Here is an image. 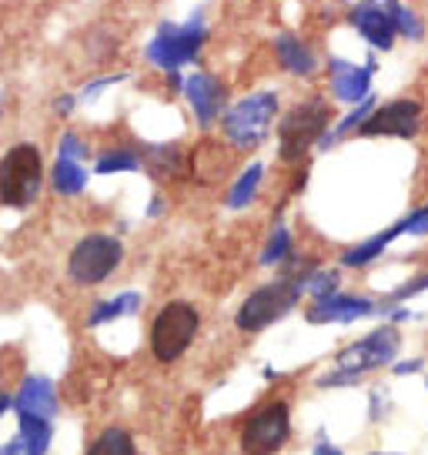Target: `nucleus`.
<instances>
[{"label":"nucleus","mask_w":428,"mask_h":455,"mask_svg":"<svg viewBox=\"0 0 428 455\" xmlns=\"http://www.w3.org/2000/svg\"><path fill=\"white\" fill-rule=\"evenodd\" d=\"M331 124H335V111H331V100L325 94H312V98L298 100L278 121V157L285 164H301L312 148L325 141Z\"/></svg>","instance_id":"obj_1"},{"label":"nucleus","mask_w":428,"mask_h":455,"mask_svg":"<svg viewBox=\"0 0 428 455\" xmlns=\"http://www.w3.org/2000/svg\"><path fill=\"white\" fill-rule=\"evenodd\" d=\"M278 94L274 91H251L244 94L242 100H234L225 117H221V138L231 151H242V155H251L261 144L268 141L272 134V124L278 121Z\"/></svg>","instance_id":"obj_2"},{"label":"nucleus","mask_w":428,"mask_h":455,"mask_svg":"<svg viewBox=\"0 0 428 455\" xmlns=\"http://www.w3.org/2000/svg\"><path fill=\"white\" fill-rule=\"evenodd\" d=\"M301 299H305V278L278 275L272 282L258 284L251 295H244V301L234 312V328L244 335H258L288 318L301 305Z\"/></svg>","instance_id":"obj_3"},{"label":"nucleus","mask_w":428,"mask_h":455,"mask_svg":"<svg viewBox=\"0 0 428 455\" xmlns=\"http://www.w3.org/2000/svg\"><path fill=\"white\" fill-rule=\"evenodd\" d=\"M201 331V312L198 305L185 299L164 301L151 318L147 328V348L157 365H174L187 355V348L194 345Z\"/></svg>","instance_id":"obj_4"},{"label":"nucleus","mask_w":428,"mask_h":455,"mask_svg":"<svg viewBox=\"0 0 428 455\" xmlns=\"http://www.w3.org/2000/svg\"><path fill=\"white\" fill-rule=\"evenodd\" d=\"M204 41H208V24H204V14L194 11L185 24L164 20V24L157 28L155 37L147 41V47H144V57H147V64L157 68V71L174 74L198 60Z\"/></svg>","instance_id":"obj_5"},{"label":"nucleus","mask_w":428,"mask_h":455,"mask_svg":"<svg viewBox=\"0 0 428 455\" xmlns=\"http://www.w3.org/2000/svg\"><path fill=\"white\" fill-rule=\"evenodd\" d=\"M44 185V157L41 148L20 141L0 155V208L24 212L30 208Z\"/></svg>","instance_id":"obj_6"},{"label":"nucleus","mask_w":428,"mask_h":455,"mask_svg":"<svg viewBox=\"0 0 428 455\" xmlns=\"http://www.w3.org/2000/svg\"><path fill=\"white\" fill-rule=\"evenodd\" d=\"M291 405L285 398H265L258 409L244 415L238 432V452L242 455H278L291 442Z\"/></svg>","instance_id":"obj_7"},{"label":"nucleus","mask_w":428,"mask_h":455,"mask_svg":"<svg viewBox=\"0 0 428 455\" xmlns=\"http://www.w3.org/2000/svg\"><path fill=\"white\" fill-rule=\"evenodd\" d=\"M124 265V244L111 231H91L67 255V278L77 288H98Z\"/></svg>","instance_id":"obj_8"},{"label":"nucleus","mask_w":428,"mask_h":455,"mask_svg":"<svg viewBox=\"0 0 428 455\" xmlns=\"http://www.w3.org/2000/svg\"><path fill=\"white\" fill-rule=\"evenodd\" d=\"M401 355V328L392 322H382L371 331H365L361 339L348 341L335 352V365L348 369L358 379H369L371 371L392 369Z\"/></svg>","instance_id":"obj_9"},{"label":"nucleus","mask_w":428,"mask_h":455,"mask_svg":"<svg viewBox=\"0 0 428 455\" xmlns=\"http://www.w3.org/2000/svg\"><path fill=\"white\" fill-rule=\"evenodd\" d=\"M425 124V108L415 98H392L378 104L361 124L358 138H395V141H415Z\"/></svg>","instance_id":"obj_10"},{"label":"nucleus","mask_w":428,"mask_h":455,"mask_svg":"<svg viewBox=\"0 0 428 455\" xmlns=\"http://www.w3.org/2000/svg\"><path fill=\"white\" fill-rule=\"evenodd\" d=\"M382 299H369L358 291H335L329 299H318L305 308L308 325H355L365 318H382Z\"/></svg>","instance_id":"obj_11"},{"label":"nucleus","mask_w":428,"mask_h":455,"mask_svg":"<svg viewBox=\"0 0 428 455\" xmlns=\"http://www.w3.org/2000/svg\"><path fill=\"white\" fill-rule=\"evenodd\" d=\"M329 94L345 108H355L365 98H371V84H375V71H378V57L369 54L365 64H355L348 57H329Z\"/></svg>","instance_id":"obj_12"},{"label":"nucleus","mask_w":428,"mask_h":455,"mask_svg":"<svg viewBox=\"0 0 428 455\" xmlns=\"http://www.w3.org/2000/svg\"><path fill=\"white\" fill-rule=\"evenodd\" d=\"M185 98L191 104V114L198 121L201 131H211L221 124V117L228 111V87L211 71H191L185 77Z\"/></svg>","instance_id":"obj_13"},{"label":"nucleus","mask_w":428,"mask_h":455,"mask_svg":"<svg viewBox=\"0 0 428 455\" xmlns=\"http://www.w3.org/2000/svg\"><path fill=\"white\" fill-rule=\"evenodd\" d=\"M348 24L371 51L388 54L399 44V30H395V20H392L385 0H355L348 11Z\"/></svg>","instance_id":"obj_14"},{"label":"nucleus","mask_w":428,"mask_h":455,"mask_svg":"<svg viewBox=\"0 0 428 455\" xmlns=\"http://www.w3.org/2000/svg\"><path fill=\"white\" fill-rule=\"evenodd\" d=\"M14 412H30L44 415V419H54L60 412L58 402V385L51 382L47 375H24L14 392Z\"/></svg>","instance_id":"obj_15"},{"label":"nucleus","mask_w":428,"mask_h":455,"mask_svg":"<svg viewBox=\"0 0 428 455\" xmlns=\"http://www.w3.org/2000/svg\"><path fill=\"white\" fill-rule=\"evenodd\" d=\"M272 51H274L278 68L288 71L291 77L308 81V77H314V71H318V54H314L308 44L301 41L298 34H291V30H281V34L274 37Z\"/></svg>","instance_id":"obj_16"},{"label":"nucleus","mask_w":428,"mask_h":455,"mask_svg":"<svg viewBox=\"0 0 428 455\" xmlns=\"http://www.w3.org/2000/svg\"><path fill=\"white\" fill-rule=\"evenodd\" d=\"M401 238V228H399V221L395 225H388V228H382V231H375V235H369L365 242H358V244H352V248H345L342 255H338V265H342L345 271H365V268H371L378 258L385 255L392 244L399 242Z\"/></svg>","instance_id":"obj_17"},{"label":"nucleus","mask_w":428,"mask_h":455,"mask_svg":"<svg viewBox=\"0 0 428 455\" xmlns=\"http://www.w3.org/2000/svg\"><path fill=\"white\" fill-rule=\"evenodd\" d=\"M144 171L155 178V181H174L181 178L185 171H191V155H187L181 144H144L141 148Z\"/></svg>","instance_id":"obj_18"},{"label":"nucleus","mask_w":428,"mask_h":455,"mask_svg":"<svg viewBox=\"0 0 428 455\" xmlns=\"http://www.w3.org/2000/svg\"><path fill=\"white\" fill-rule=\"evenodd\" d=\"M144 305V295L141 291H121L115 299H100L91 312H87L84 325L87 328H100V325H115L121 318H134V315L141 312Z\"/></svg>","instance_id":"obj_19"},{"label":"nucleus","mask_w":428,"mask_h":455,"mask_svg":"<svg viewBox=\"0 0 428 455\" xmlns=\"http://www.w3.org/2000/svg\"><path fill=\"white\" fill-rule=\"evenodd\" d=\"M265 185V161H251V164H244V171L231 181L228 195H225V208L228 212H244V208H251L258 198V191Z\"/></svg>","instance_id":"obj_20"},{"label":"nucleus","mask_w":428,"mask_h":455,"mask_svg":"<svg viewBox=\"0 0 428 455\" xmlns=\"http://www.w3.org/2000/svg\"><path fill=\"white\" fill-rule=\"evenodd\" d=\"M17 439L24 445V455H47L54 442V419L20 412L17 415Z\"/></svg>","instance_id":"obj_21"},{"label":"nucleus","mask_w":428,"mask_h":455,"mask_svg":"<svg viewBox=\"0 0 428 455\" xmlns=\"http://www.w3.org/2000/svg\"><path fill=\"white\" fill-rule=\"evenodd\" d=\"M375 108H378V98H375V94H371V98H365L361 104H355V108H348V111H345L342 117L331 124V131L325 134V141L318 144V151H331V148H335V144H342L345 138L358 134V131H361V124L369 121V114L375 111Z\"/></svg>","instance_id":"obj_22"},{"label":"nucleus","mask_w":428,"mask_h":455,"mask_svg":"<svg viewBox=\"0 0 428 455\" xmlns=\"http://www.w3.org/2000/svg\"><path fill=\"white\" fill-rule=\"evenodd\" d=\"M87 178H91V174H87L84 164H81V161H71V157H58L54 168H51V185H54V191L64 195V198L84 195Z\"/></svg>","instance_id":"obj_23"},{"label":"nucleus","mask_w":428,"mask_h":455,"mask_svg":"<svg viewBox=\"0 0 428 455\" xmlns=\"http://www.w3.org/2000/svg\"><path fill=\"white\" fill-rule=\"evenodd\" d=\"M291 255H295V235H291V228L278 218L272 228V235H268V242H265V248H261L258 265H261V268H281Z\"/></svg>","instance_id":"obj_24"},{"label":"nucleus","mask_w":428,"mask_h":455,"mask_svg":"<svg viewBox=\"0 0 428 455\" xmlns=\"http://www.w3.org/2000/svg\"><path fill=\"white\" fill-rule=\"evenodd\" d=\"M84 455H138V445H134V435L128 428L107 426L91 439Z\"/></svg>","instance_id":"obj_25"},{"label":"nucleus","mask_w":428,"mask_h":455,"mask_svg":"<svg viewBox=\"0 0 428 455\" xmlns=\"http://www.w3.org/2000/svg\"><path fill=\"white\" fill-rule=\"evenodd\" d=\"M94 171L98 174H134V171H144V157L134 148H107L98 155Z\"/></svg>","instance_id":"obj_26"},{"label":"nucleus","mask_w":428,"mask_h":455,"mask_svg":"<svg viewBox=\"0 0 428 455\" xmlns=\"http://www.w3.org/2000/svg\"><path fill=\"white\" fill-rule=\"evenodd\" d=\"M342 265H335V268H325V265H318L305 275V295L312 301L318 299H329L335 291H342Z\"/></svg>","instance_id":"obj_27"},{"label":"nucleus","mask_w":428,"mask_h":455,"mask_svg":"<svg viewBox=\"0 0 428 455\" xmlns=\"http://www.w3.org/2000/svg\"><path fill=\"white\" fill-rule=\"evenodd\" d=\"M385 7L392 11V20H395L399 37H405V41H412V44L425 41V20L415 14L405 0H385Z\"/></svg>","instance_id":"obj_28"},{"label":"nucleus","mask_w":428,"mask_h":455,"mask_svg":"<svg viewBox=\"0 0 428 455\" xmlns=\"http://www.w3.org/2000/svg\"><path fill=\"white\" fill-rule=\"evenodd\" d=\"M428 291V268L418 271V275H412L408 282H401L399 288H392L385 299V305H408L412 299H418V295H425Z\"/></svg>","instance_id":"obj_29"},{"label":"nucleus","mask_w":428,"mask_h":455,"mask_svg":"<svg viewBox=\"0 0 428 455\" xmlns=\"http://www.w3.org/2000/svg\"><path fill=\"white\" fill-rule=\"evenodd\" d=\"M401 238H428V204H418L399 218Z\"/></svg>","instance_id":"obj_30"},{"label":"nucleus","mask_w":428,"mask_h":455,"mask_svg":"<svg viewBox=\"0 0 428 455\" xmlns=\"http://www.w3.org/2000/svg\"><path fill=\"white\" fill-rule=\"evenodd\" d=\"M87 155H91V151H87V141L81 134H74V131H64V134H60L58 157H71V161H81V164H84Z\"/></svg>","instance_id":"obj_31"},{"label":"nucleus","mask_w":428,"mask_h":455,"mask_svg":"<svg viewBox=\"0 0 428 455\" xmlns=\"http://www.w3.org/2000/svg\"><path fill=\"white\" fill-rule=\"evenodd\" d=\"M121 81H128V74H124V71H117V74H104V77H94V81H91V84H87L84 91L77 94V100H84V104H91V100L98 98L100 91H107V87H111V84H121Z\"/></svg>","instance_id":"obj_32"},{"label":"nucleus","mask_w":428,"mask_h":455,"mask_svg":"<svg viewBox=\"0 0 428 455\" xmlns=\"http://www.w3.org/2000/svg\"><path fill=\"white\" fill-rule=\"evenodd\" d=\"M388 412V392L385 388H371L369 392V422L371 426H382Z\"/></svg>","instance_id":"obj_33"},{"label":"nucleus","mask_w":428,"mask_h":455,"mask_svg":"<svg viewBox=\"0 0 428 455\" xmlns=\"http://www.w3.org/2000/svg\"><path fill=\"white\" fill-rule=\"evenodd\" d=\"M422 369H425V358H399L392 365V375L395 379H408V375H418Z\"/></svg>","instance_id":"obj_34"},{"label":"nucleus","mask_w":428,"mask_h":455,"mask_svg":"<svg viewBox=\"0 0 428 455\" xmlns=\"http://www.w3.org/2000/svg\"><path fill=\"white\" fill-rule=\"evenodd\" d=\"M312 455H345L342 445H335V442L325 435V428H318V439L312 445Z\"/></svg>","instance_id":"obj_35"},{"label":"nucleus","mask_w":428,"mask_h":455,"mask_svg":"<svg viewBox=\"0 0 428 455\" xmlns=\"http://www.w3.org/2000/svg\"><path fill=\"white\" fill-rule=\"evenodd\" d=\"M164 212H168V201L161 198V195H155V198H151V204H147V218H161Z\"/></svg>","instance_id":"obj_36"},{"label":"nucleus","mask_w":428,"mask_h":455,"mask_svg":"<svg viewBox=\"0 0 428 455\" xmlns=\"http://www.w3.org/2000/svg\"><path fill=\"white\" fill-rule=\"evenodd\" d=\"M74 104H77V98H71V94H60V98L54 100V111H58V114H71Z\"/></svg>","instance_id":"obj_37"},{"label":"nucleus","mask_w":428,"mask_h":455,"mask_svg":"<svg viewBox=\"0 0 428 455\" xmlns=\"http://www.w3.org/2000/svg\"><path fill=\"white\" fill-rule=\"evenodd\" d=\"M0 455H24V445H20V439H11V442H0Z\"/></svg>","instance_id":"obj_38"},{"label":"nucleus","mask_w":428,"mask_h":455,"mask_svg":"<svg viewBox=\"0 0 428 455\" xmlns=\"http://www.w3.org/2000/svg\"><path fill=\"white\" fill-rule=\"evenodd\" d=\"M11 409H14V395L0 388V415H7V412H11Z\"/></svg>","instance_id":"obj_39"},{"label":"nucleus","mask_w":428,"mask_h":455,"mask_svg":"<svg viewBox=\"0 0 428 455\" xmlns=\"http://www.w3.org/2000/svg\"><path fill=\"white\" fill-rule=\"evenodd\" d=\"M369 455H405V452H388V449H371Z\"/></svg>","instance_id":"obj_40"},{"label":"nucleus","mask_w":428,"mask_h":455,"mask_svg":"<svg viewBox=\"0 0 428 455\" xmlns=\"http://www.w3.org/2000/svg\"><path fill=\"white\" fill-rule=\"evenodd\" d=\"M0 114H4V94H0Z\"/></svg>","instance_id":"obj_41"},{"label":"nucleus","mask_w":428,"mask_h":455,"mask_svg":"<svg viewBox=\"0 0 428 455\" xmlns=\"http://www.w3.org/2000/svg\"><path fill=\"white\" fill-rule=\"evenodd\" d=\"M425 392H428V379H425Z\"/></svg>","instance_id":"obj_42"}]
</instances>
